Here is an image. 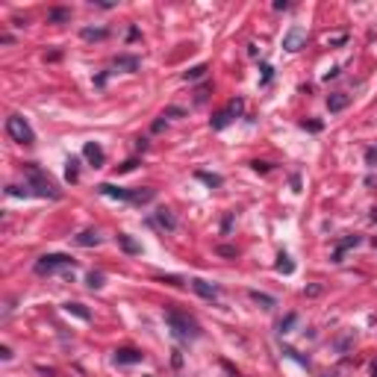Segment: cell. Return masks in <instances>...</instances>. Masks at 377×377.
Listing matches in <instances>:
<instances>
[{
	"instance_id": "6da1fadb",
	"label": "cell",
	"mask_w": 377,
	"mask_h": 377,
	"mask_svg": "<svg viewBox=\"0 0 377 377\" xmlns=\"http://www.w3.org/2000/svg\"><path fill=\"white\" fill-rule=\"evenodd\" d=\"M24 180H27V188L33 192V195H38V198H50V200H59L62 198V188L50 180V174L47 171H41L35 162H27L24 165Z\"/></svg>"
},
{
	"instance_id": "7a4b0ae2",
	"label": "cell",
	"mask_w": 377,
	"mask_h": 377,
	"mask_svg": "<svg viewBox=\"0 0 377 377\" xmlns=\"http://www.w3.org/2000/svg\"><path fill=\"white\" fill-rule=\"evenodd\" d=\"M165 321H168V327L174 330L180 339H198L200 336V327L186 312H180V309H165Z\"/></svg>"
},
{
	"instance_id": "3957f363",
	"label": "cell",
	"mask_w": 377,
	"mask_h": 377,
	"mask_svg": "<svg viewBox=\"0 0 377 377\" xmlns=\"http://www.w3.org/2000/svg\"><path fill=\"white\" fill-rule=\"evenodd\" d=\"M6 133H9L12 141H18V144H33V141H35L33 127H30L21 115H9V118H6Z\"/></svg>"
},
{
	"instance_id": "277c9868",
	"label": "cell",
	"mask_w": 377,
	"mask_h": 377,
	"mask_svg": "<svg viewBox=\"0 0 377 377\" xmlns=\"http://www.w3.org/2000/svg\"><path fill=\"white\" fill-rule=\"evenodd\" d=\"M62 268H74V259L65 254H45V257L35 259V274H53Z\"/></svg>"
},
{
	"instance_id": "5b68a950",
	"label": "cell",
	"mask_w": 377,
	"mask_h": 377,
	"mask_svg": "<svg viewBox=\"0 0 377 377\" xmlns=\"http://www.w3.org/2000/svg\"><path fill=\"white\" fill-rule=\"evenodd\" d=\"M242 109H245V100H242V97L230 100V106H227V109H221L218 115L212 118V130H224L227 124H230V121H233V118L242 115Z\"/></svg>"
},
{
	"instance_id": "8992f818",
	"label": "cell",
	"mask_w": 377,
	"mask_h": 377,
	"mask_svg": "<svg viewBox=\"0 0 377 377\" xmlns=\"http://www.w3.org/2000/svg\"><path fill=\"white\" fill-rule=\"evenodd\" d=\"M304 45H306V30L304 27H292V30L286 33V38H283V47H286L289 53H298Z\"/></svg>"
},
{
	"instance_id": "52a82bcc",
	"label": "cell",
	"mask_w": 377,
	"mask_h": 377,
	"mask_svg": "<svg viewBox=\"0 0 377 377\" xmlns=\"http://www.w3.org/2000/svg\"><path fill=\"white\" fill-rule=\"evenodd\" d=\"M82 156H86V159H89L94 168H100V165H103V159H106L103 148H100L97 141H86V148H82Z\"/></svg>"
},
{
	"instance_id": "ba28073f",
	"label": "cell",
	"mask_w": 377,
	"mask_h": 377,
	"mask_svg": "<svg viewBox=\"0 0 377 377\" xmlns=\"http://www.w3.org/2000/svg\"><path fill=\"white\" fill-rule=\"evenodd\" d=\"M97 192L103 195V198H115V200H133V192L130 188H121V186H112V183H100Z\"/></svg>"
},
{
	"instance_id": "9c48e42d",
	"label": "cell",
	"mask_w": 377,
	"mask_h": 377,
	"mask_svg": "<svg viewBox=\"0 0 377 377\" xmlns=\"http://www.w3.org/2000/svg\"><path fill=\"white\" fill-rule=\"evenodd\" d=\"M141 360H144V353L136 351V348H118L115 351V363L118 365H136V363H141Z\"/></svg>"
},
{
	"instance_id": "30bf717a",
	"label": "cell",
	"mask_w": 377,
	"mask_h": 377,
	"mask_svg": "<svg viewBox=\"0 0 377 377\" xmlns=\"http://www.w3.org/2000/svg\"><path fill=\"white\" fill-rule=\"evenodd\" d=\"M188 286L195 289V292L200 295V298H218V286H212V283H206V280H200V277H195V280H188Z\"/></svg>"
},
{
	"instance_id": "8fae6325",
	"label": "cell",
	"mask_w": 377,
	"mask_h": 377,
	"mask_svg": "<svg viewBox=\"0 0 377 377\" xmlns=\"http://www.w3.org/2000/svg\"><path fill=\"white\" fill-rule=\"evenodd\" d=\"M153 221L159 224L162 230H168V233H174V230H177V218H174V212H171V210H156Z\"/></svg>"
},
{
	"instance_id": "7c38bea8",
	"label": "cell",
	"mask_w": 377,
	"mask_h": 377,
	"mask_svg": "<svg viewBox=\"0 0 377 377\" xmlns=\"http://www.w3.org/2000/svg\"><path fill=\"white\" fill-rule=\"evenodd\" d=\"M112 65H115L118 71H130V74H133V71H139V56H127V53H121V56H115V62H112Z\"/></svg>"
},
{
	"instance_id": "4fadbf2b",
	"label": "cell",
	"mask_w": 377,
	"mask_h": 377,
	"mask_svg": "<svg viewBox=\"0 0 377 377\" xmlns=\"http://www.w3.org/2000/svg\"><path fill=\"white\" fill-rule=\"evenodd\" d=\"M71 21V9L68 6H53L47 12V24H68Z\"/></svg>"
},
{
	"instance_id": "5bb4252c",
	"label": "cell",
	"mask_w": 377,
	"mask_h": 377,
	"mask_svg": "<svg viewBox=\"0 0 377 377\" xmlns=\"http://www.w3.org/2000/svg\"><path fill=\"white\" fill-rule=\"evenodd\" d=\"M348 103H351V97H348L345 92H336V94H330V97H327V109H330V112H342Z\"/></svg>"
},
{
	"instance_id": "9a60e30c",
	"label": "cell",
	"mask_w": 377,
	"mask_h": 377,
	"mask_svg": "<svg viewBox=\"0 0 377 377\" xmlns=\"http://www.w3.org/2000/svg\"><path fill=\"white\" fill-rule=\"evenodd\" d=\"M74 242L80 247H94V245H100V236H97V230H82Z\"/></svg>"
},
{
	"instance_id": "2e32d148",
	"label": "cell",
	"mask_w": 377,
	"mask_h": 377,
	"mask_svg": "<svg viewBox=\"0 0 377 377\" xmlns=\"http://www.w3.org/2000/svg\"><path fill=\"white\" fill-rule=\"evenodd\" d=\"M80 35L86 38V41H103L106 35H109V30H103V27H86Z\"/></svg>"
},
{
	"instance_id": "e0dca14e",
	"label": "cell",
	"mask_w": 377,
	"mask_h": 377,
	"mask_svg": "<svg viewBox=\"0 0 377 377\" xmlns=\"http://www.w3.org/2000/svg\"><path fill=\"white\" fill-rule=\"evenodd\" d=\"M360 242H363L360 236H348L345 242H339V247H336V254H333V262H342V254H345L348 247H357V245H360Z\"/></svg>"
},
{
	"instance_id": "ac0fdd59",
	"label": "cell",
	"mask_w": 377,
	"mask_h": 377,
	"mask_svg": "<svg viewBox=\"0 0 377 377\" xmlns=\"http://www.w3.org/2000/svg\"><path fill=\"white\" fill-rule=\"evenodd\" d=\"M65 312H68V316H77L80 321H92V312L82 304H65Z\"/></svg>"
},
{
	"instance_id": "d6986e66",
	"label": "cell",
	"mask_w": 377,
	"mask_h": 377,
	"mask_svg": "<svg viewBox=\"0 0 377 377\" xmlns=\"http://www.w3.org/2000/svg\"><path fill=\"white\" fill-rule=\"evenodd\" d=\"M118 245L124 247L127 254H141V245H139V242H133L127 233H118Z\"/></svg>"
},
{
	"instance_id": "ffe728a7",
	"label": "cell",
	"mask_w": 377,
	"mask_h": 377,
	"mask_svg": "<svg viewBox=\"0 0 377 377\" xmlns=\"http://www.w3.org/2000/svg\"><path fill=\"white\" fill-rule=\"evenodd\" d=\"M65 180H68V183H77V180H80V159H74V156L68 159V168H65Z\"/></svg>"
},
{
	"instance_id": "44dd1931",
	"label": "cell",
	"mask_w": 377,
	"mask_h": 377,
	"mask_svg": "<svg viewBox=\"0 0 377 377\" xmlns=\"http://www.w3.org/2000/svg\"><path fill=\"white\" fill-rule=\"evenodd\" d=\"M250 301H257V304H262L265 309H271V306H277V301H274L271 295H265V292H250Z\"/></svg>"
},
{
	"instance_id": "7402d4cb",
	"label": "cell",
	"mask_w": 377,
	"mask_h": 377,
	"mask_svg": "<svg viewBox=\"0 0 377 377\" xmlns=\"http://www.w3.org/2000/svg\"><path fill=\"white\" fill-rule=\"evenodd\" d=\"M195 177H198V180H203V183H206V186H210V188H218V186H221V183H224V180H221V177H218V174H206V171H198V174H195Z\"/></svg>"
},
{
	"instance_id": "603a6c76",
	"label": "cell",
	"mask_w": 377,
	"mask_h": 377,
	"mask_svg": "<svg viewBox=\"0 0 377 377\" xmlns=\"http://www.w3.org/2000/svg\"><path fill=\"white\" fill-rule=\"evenodd\" d=\"M277 271H280V274H292V271H295V262L286 257V254H280V257H277Z\"/></svg>"
},
{
	"instance_id": "cb8c5ba5",
	"label": "cell",
	"mask_w": 377,
	"mask_h": 377,
	"mask_svg": "<svg viewBox=\"0 0 377 377\" xmlns=\"http://www.w3.org/2000/svg\"><path fill=\"white\" fill-rule=\"evenodd\" d=\"M153 188H141V192H133V200L130 203H148V200H153Z\"/></svg>"
},
{
	"instance_id": "d4e9b609",
	"label": "cell",
	"mask_w": 377,
	"mask_h": 377,
	"mask_svg": "<svg viewBox=\"0 0 377 377\" xmlns=\"http://www.w3.org/2000/svg\"><path fill=\"white\" fill-rule=\"evenodd\" d=\"M203 74H206V65L200 62V65H195V68H188L186 74H183V80H200Z\"/></svg>"
},
{
	"instance_id": "484cf974",
	"label": "cell",
	"mask_w": 377,
	"mask_h": 377,
	"mask_svg": "<svg viewBox=\"0 0 377 377\" xmlns=\"http://www.w3.org/2000/svg\"><path fill=\"white\" fill-rule=\"evenodd\" d=\"M295 321H298V316H295V312H289L286 318H280V324H277V330H280V333H289V330L295 327Z\"/></svg>"
},
{
	"instance_id": "4316f807",
	"label": "cell",
	"mask_w": 377,
	"mask_h": 377,
	"mask_svg": "<svg viewBox=\"0 0 377 377\" xmlns=\"http://www.w3.org/2000/svg\"><path fill=\"white\" fill-rule=\"evenodd\" d=\"M86 283H89V289H103V274H100V271H92Z\"/></svg>"
},
{
	"instance_id": "83f0119b",
	"label": "cell",
	"mask_w": 377,
	"mask_h": 377,
	"mask_svg": "<svg viewBox=\"0 0 377 377\" xmlns=\"http://www.w3.org/2000/svg\"><path fill=\"white\" fill-rule=\"evenodd\" d=\"M283 353H286L289 360H298L301 365H309V360H306V357H301V353L295 351V348H286V345H283Z\"/></svg>"
},
{
	"instance_id": "f1b7e54d",
	"label": "cell",
	"mask_w": 377,
	"mask_h": 377,
	"mask_svg": "<svg viewBox=\"0 0 377 377\" xmlns=\"http://www.w3.org/2000/svg\"><path fill=\"white\" fill-rule=\"evenodd\" d=\"M6 195H9V198H30L33 192H30V188H18V186H9V188H6Z\"/></svg>"
},
{
	"instance_id": "f546056e",
	"label": "cell",
	"mask_w": 377,
	"mask_h": 377,
	"mask_svg": "<svg viewBox=\"0 0 377 377\" xmlns=\"http://www.w3.org/2000/svg\"><path fill=\"white\" fill-rule=\"evenodd\" d=\"M206 94H210V86H200L198 94H195V103H203V100H206Z\"/></svg>"
},
{
	"instance_id": "4dcf8cb0",
	"label": "cell",
	"mask_w": 377,
	"mask_h": 377,
	"mask_svg": "<svg viewBox=\"0 0 377 377\" xmlns=\"http://www.w3.org/2000/svg\"><path fill=\"white\" fill-rule=\"evenodd\" d=\"M136 165H139V162H136V159H127V162H124V165H118V174H127V171H133Z\"/></svg>"
},
{
	"instance_id": "1f68e13d",
	"label": "cell",
	"mask_w": 377,
	"mask_h": 377,
	"mask_svg": "<svg viewBox=\"0 0 377 377\" xmlns=\"http://www.w3.org/2000/svg\"><path fill=\"white\" fill-rule=\"evenodd\" d=\"M180 115H183V109H180V106H168L162 118H180Z\"/></svg>"
},
{
	"instance_id": "d6a6232c",
	"label": "cell",
	"mask_w": 377,
	"mask_h": 377,
	"mask_svg": "<svg viewBox=\"0 0 377 377\" xmlns=\"http://www.w3.org/2000/svg\"><path fill=\"white\" fill-rule=\"evenodd\" d=\"M250 165H254V171H257V174H268V168H271L268 162H259V159H257V162H250Z\"/></svg>"
},
{
	"instance_id": "836d02e7",
	"label": "cell",
	"mask_w": 377,
	"mask_h": 377,
	"mask_svg": "<svg viewBox=\"0 0 377 377\" xmlns=\"http://www.w3.org/2000/svg\"><path fill=\"white\" fill-rule=\"evenodd\" d=\"M271 77H274V68H271V65H262V86L271 82Z\"/></svg>"
},
{
	"instance_id": "e575fe53",
	"label": "cell",
	"mask_w": 377,
	"mask_h": 377,
	"mask_svg": "<svg viewBox=\"0 0 377 377\" xmlns=\"http://www.w3.org/2000/svg\"><path fill=\"white\" fill-rule=\"evenodd\" d=\"M327 41H330V45H342V41H348V33H339V35H330Z\"/></svg>"
},
{
	"instance_id": "d590c367",
	"label": "cell",
	"mask_w": 377,
	"mask_h": 377,
	"mask_svg": "<svg viewBox=\"0 0 377 377\" xmlns=\"http://www.w3.org/2000/svg\"><path fill=\"white\" fill-rule=\"evenodd\" d=\"M230 227H233V212H230V215L221 221V233H230Z\"/></svg>"
},
{
	"instance_id": "8d00e7d4",
	"label": "cell",
	"mask_w": 377,
	"mask_h": 377,
	"mask_svg": "<svg viewBox=\"0 0 377 377\" xmlns=\"http://www.w3.org/2000/svg\"><path fill=\"white\" fill-rule=\"evenodd\" d=\"M218 254H221V257H236V247H230V245H221V247H218Z\"/></svg>"
},
{
	"instance_id": "74e56055",
	"label": "cell",
	"mask_w": 377,
	"mask_h": 377,
	"mask_svg": "<svg viewBox=\"0 0 377 377\" xmlns=\"http://www.w3.org/2000/svg\"><path fill=\"white\" fill-rule=\"evenodd\" d=\"M365 162H368V165H374V162H377V148L365 151Z\"/></svg>"
},
{
	"instance_id": "f35d334b",
	"label": "cell",
	"mask_w": 377,
	"mask_h": 377,
	"mask_svg": "<svg viewBox=\"0 0 377 377\" xmlns=\"http://www.w3.org/2000/svg\"><path fill=\"white\" fill-rule=\"evenodd\" d=\"M94 6H100V9H112V6H115V3H109V0H92Z\"/></svg>"
},
{
	"instance_id": "ab89813d",
	"label": "cell",
	"mask_w": 377,
	"mask_h": 377,
	"mask_svg": "<svg viewBox=\"0 0 377 377\" xmlns=\"http://www.w3.org/2000/svg\"><path fill=\"white\" fill-rule=\"evenodd\" d=\"M171 363H174V368H180V365H183V357H180V351H174V357H171Z\"/></svg>"
},
{
	"instance_id": "60d3db41",
	"label": "cell",
	"mask_w": 377,
	"mask_h": 377,
	"mask_svg": "<svg viewBox=\"0 0 377 377\" xmlns=\"http://www.w3.org/2000/svg\"><path fill=\"white\" fill-rule=\"evenodd\" d=\"M274 9L283 12V9H289V3H286V0H277V3H274Z\"/></svg>"
},
{
	"instance_id": "b9f144b4",
	"label": "cell",
	"mask_w": 377,
	"mask_h": 377,
	"mask_svg": "<svg viewBox=\"0 0 377 377\" xmlns=\"http://www.w3.org/2000/svg\"><path fill=\"white\" fill-rule=\"evenodd\" d=\"M333 77H339V68H330L327 74H324V80H333Z\"/></svg>"
},
{
	"instance_id": "7bdbcfd3",
	"label": "cell",
	"mask_w": 377,
	"mask_h": 377,
	"mask_svg": "<svg viewBox=\"0 0 377 377\" xmlns=\"http://www.w3.org/2000/svg\"><path fill=\"white\" fill-rule=\"evenodd\" d=\"M136 38H139V30L133 27V30H130V33H127V41H136Z\"/></svg>"
},
{
	"instance_id": "ee69618b",
	"label": "cell",
	"mask_w": 377,
	"mask_h": 377,
	"mask_svg": "<svg viewBox=\"0 0 377 377\" xmlns=\"http://www.w3.org/2000/svg\"><path fill=\"white\" fill-rule=\"evenodd\" d=\"M0 357H3V360H12V351H9V348H6V345L0 348Z\"/></svg>"
},
{
	"instance_id": "f6af8a7d",
	"label": "cell",
	"mask_w": 377,
	"mask_h": 377,
	"mask_svg": "<svg viewBox=\"0 0 377 377\" xmlns=\"http://www.w3.org/2000/svg\"><path fill=\"white\" fill-rule=\"evenodd\" d=\"M136 148H139V151H148V139H136Z\"/></svg>"
},
{
	"instance_id": "bcb514c9",
	"label": "cell",
	"mask_w": 377,
	"mask_h": 377,
	"mask_svg": "<svg viewBox=\"0 0 377 377\" xmlns=\"http://www.w3.org/2000/svg\"><path fill=\"white\" fill-rule=\"evenodd\" d=\"M374 377H377V363H374Z\"/></svg>"
}]
</instances>
